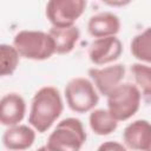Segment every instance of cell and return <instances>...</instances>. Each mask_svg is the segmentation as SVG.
Masks as SVG:
<instances>
[{
  "instance_id": "1",
  "label": "cell",
  "mask_w": 151,
  "mask_h": 151,
  "mask_svg": "<svg viewBox=\"0 0 151 151\" xmlns=\"http://www.w3.org/2000/svg\"><path fill=\"white\" fill-rule=\"evenodd\" d=\"M63 110L64 104L59 90L53 86H44L32 98L28 123L38 133H44L61 116Z\"/></svg>"
},
{
  "instance_id": "2",
  "label": "cell",
  "mask_w": 151,
  "mask_h": 151,
  "mask_svg": "<svg viewBox=\"0 0 151 151\" xmlns=\"http://www.w3.org/2000/svg\"><path fill=\"white\" fill-rule=\"evenodd\" d=\"M86 138L81 120L73 117L65 118L50 133L46 149L50 151H78L83 147Z\"/></svg>"
},
{
  "instance_id": "3",
  "label": "cell",
  "mask_w": 151,
  "mask_h": 151,
  "mask_svg": "<svg viewBox=\"0 0 151 151\" xmlns=\"http://www.w3.org/2000/svg\"><path fill=\"white\" fill-rule=\"evenodd\" d=\"M13 45L20 57L29 60H46L55 53V45L47 32L22 29L13 38Z\"/></svg>"
},
{
  "instance_id": "4",
  "label": "cell",
  "mask_w": 151,
  "mask_h": 151,
  "mask_svg": "<svg viewBox=\"0 0 151 151\" xmlns=\"http://www.w3.org/2000/svg\"><path fill=\"white\" fill-rule=\"evenodd\" d=\"M142 99V93L137 85L122 83L106 97L107 110L118 122H125L138 112Z\"/></svg>"
},
{
  "instance_id": "5",
  "label": "cell",
  "mask_w": 151,
  "mask_h": 151,
  "mask_svg": "<svg viewBox=\"0 0 151 151\" xmlns=\"http://www.w3.org/2000/svg\"><path fill=\"white\" fill-rule=\"evenodd\" d=\"M67 106L76 113L91 112L99 103V92L91 79L84 77L72 78L65 86Z\"/></svg>"
},
{
  "instance_id": "6",
  "label": "cell",
  "mask_w": 151,
  "mask_h": 151,
  "mask_svg": "<svg viewBox=\"0 0 151 151\" xmlns=\"http://www.w3.org/2000/svg\"><path fill=\"white\" fill-rule=\"evenodd\" d=\"M87 0H48L46 4V18L55 27L73 26L83 15Z\"/></svg>"
},
{
  "instance_id": "7",
  "label": "cell",
  "mask_w": 151,
  "mask_h": 151,
  "mask_svg": "<svg viewBox=\"0 0 151 151\" xmlns=\"http://www.w3.org/2000/svg\"><path fill=\"white\" fill-rule=\"evenodd\" d=\"M123 53V44L116 35L94 38L88 46V58L97 66L111 64Z\"/></svg>"
},
{
  "instance_id": "8",
  "label": "cell",
  "mask_w": 151,
  "mask_h": 151,
  "mask_svg": "<svg viewBox=\"0 0 151 151\" xmlns=\"http://www.w3.org/2000/svg\"><path fill=\"white\" fill-rule=\"evenodd\" d=\"M88 77L99 94L107 97L114 87L122 84L125 77V66L123 64H113L104 67H92L88 70Z\"/></svg>"
},
{
  "instance_id": "9",
  "label": "cell",
  "mask_w": 151,
  "mask_h": 151,
  "mask_svg": "<svg viewBox=\"0 0 151 151\" xmlns=\"http://www.w3.org/2000/svg\"><path fill=\"white\" fill-rule=\"evenodd\" d=\"M123 142L126 149L151 151V123L145 119L130 123L123 131Z\"/></svg>"
},
{
  "instance_id": "10",
  "label": "cell",
  "mask_w": 151,
  "mask_h": 151,
  "mask_svg": "<svg viewBox=\"0 0 151 151\" xmlns=\"http://www.w3.org/2000/svg\"><path fill=\"white\" fill-rule=\"evenodd\" d=\"M26 113V103L24 98L11 92L0 100V123L4 126H13L21 123Z\"/></svg>"
},
{
  "instance_id": "11",
  "label": "cell",
  "mask_w": 151,
  "mask_h": 151,
  "mask_svg": "<svg viewBox=\"0 0 151 151\" xmlns=\"http://www.w3.org/2000/svg\"><path fill=\"white\" fill-rule=\"evenodd\" d=\"M35 132V129L31 125L8 126L2 134V144L8 150H27L34 144Z\"/></svg>"
},
{
  "instance_id": "12",
  "label": "cell",
  "mask_w": 151,
  "mask_h": 151,
  "mask_svg": "<svg viewBox=\"0 0 151 151\" xmlns=\"http://www.w3.org/2000/svg\"><path fill=\"white\" fill-rule=\"evenodd\" d=\"M120 31L119 18L111 12H100L92 15L87 22V32L93 38L117 35Z\"/></svg>"
},
{
  "instance_id": "13",
  "label": "cell",
  "mask_w": 151,
  "mask_h": 151,
  "mask_svg": "<svg viewBox=\"0 0 151 151\" xmlns=\"http://www.w3.org/2000/svg\"><path fill=\"white\" fill-rule=\"evenodd\" d=\"M48 33L54 41L57 54L70 53L76 47V45L80 38V31L76 25L67 26V27L52 26L50 28Z\"/></svg>"
},
{
  "instance_id": "14",
  "label": "cell",
  "mask_w": 151,
  "mask_h": 151,
  "mask_svg": "<svg viewBox=\"0 0 151 151\" xmlns=\"http://www.w3.org/2000/svg\"><path fill=\"white\" fill-rule=\"evenodd\" d=\"M118 120L105 109H93L88 116V124L93 133L98 136H109L118 127Z\"/></svg>"
},
{
  "instance_id": "15",
  "label": "cell",
  "mask_w": 151,
  "mask_h": 151,
  "mask_svg": "<svg viewBox=\"0 0 151 151\" xmlns=\"http://www.w3.org/2000/svg\"><path fill=\"white\" fill-rule=\"evenodd\" d=\"M130 50L137 60L151 64V27L145 28L132 38Z\"/></svg>"
},
{
  "instance_id": "16",
  "label": "cell",
  "mask_w": 151,
  "mask_h": 151,
  "mask_svg": "<svg viewBox=\"0 0 151 151\" xmlns=\"http://www.w3.org/2000/svg\"><path fill=\"white\" fill-rule=\"evenodd\" d=\"M134 83L140 90L142 98L144 101H151V66L143 63H134L130 68Z\"/></svg>"
},
{
  "instance_id": "17",
  "label": "cell",
  "mask_w": 151,
  "mask_h": 151,
  "mask_svg": "<svg viewBox=\"0 0 151 151\" xmlns=\"http://www.w3.org/2000/svg\"><path fill=\"white\" fill-rule=\"evenodd\" d=\"M20 54L14 45H0V74L2 77L12 76L19 64Z\"/></svg>"
},
{
  "instance_id": "18",
  "label": "cell",
  "mask_w": 151,
  "mask_h": 151,
  "mask_svg": "<svg viewBox=\"0 0 151 151\" xmlns=\"http://www.w3.org/2000/svg\"><path fill=\"white\" fill-rule=\"evenodd\" d=\"M98 150H100V151H103V150H119V151H125V150H126V146H125L124 144L118 143V142L109 140V142L103 143V144L98 147Z\"/></svg>"
},
{
  "instance_id": "19",
  "label": "cell",
  "mask_w": 151,
  "mask_h": 151,
  "mask_svg": "<svg viewBox=\"0 0 151 151\" xmlns=\"http://www.w3.org/2000/svg\"><path fill=\"white\" fill-rule=\"evenodd\" d=\"M100 1L110 7H124L132 2V0H100Z\"/></svg>"
}]
</instances>
